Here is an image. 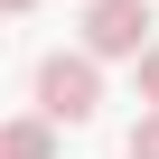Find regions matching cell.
I'll return each instance as SVG.
<instances>
[{
  "instance_id": "6",
  "label": "cell",
  "mask_w": 159,
  "mask_h": 159,
  "mask_svg": "<svg viewBox=\"0 0 159 159\" xmlns=\"http://www.w3.org/2000/svg\"><path fill=\"white\" fill-rule=\"evenodd\" d=\"M19 10H38V0H0V19H19Z\"/></svg>"
},
{
  "instance_id": "2",
  "label": "cell",
  "mask_w": 159,
  "mask_h": 159,
  "mask_svg": "<svg viewBox=\"0 0 159 159\" xmlns=\"http://www.w3.org/2000/svg\"><path fill=\"white\" fill-rule=\"evenodd\" d=\"M84 56H150V0H84Z\"/></svg>"
},
{
  "instance_id": "5",
  "label": "cell",
  "mask_w": 159,
  "mask_h": 159,
  "mask_svg": "<svg viewBox=\"0 0 159 159\" xmlns=\"http://www.w3.org/2000/svg\"><path fill=\"white\" fill-rule=\"evenodd\" d=\"M140 94H150V112H159V47L140 56Z\"/></svg>"
},
{
  "instance_id": "4",
  "label": "cell",
  "mask_w": 159,
  "mask_h": 159,
  "mask_svg": "<svg viewBox=\"0 0 159 159\" xmlns=\"http://www.w3.org/2000/svg\"><path fill=\"white\" fill-rule=\"evenodd\" d=\"M122 159H159V112H140V122H131V140H122Z\"/></svg>"
},
{
  "instance_id": "3",
  "label": "cell",
  "mask_w": 159,
  "mask_h": 159,
  "mask_svg": "<svg viewBox=\"0 0 159 159\" xmlns=\"http://www.w3.org/2000/svg\"><path fill=\"white\" fill-rule=\"evenodd\" d=\"M0 159H56V122H47V112L0 122Z\"/></svg>"
},
{
  "instance_id": "1",
  "label": "cell",
  "mask_w": 159,
  "mask_h": 159,
  "mask_svg": "<svg viewBox=\"0 0 159 159\" xmlns=\"http://www.w3.org/2000/svg\"><path fill=\"white\" fill-rule=\"evenodd\" d=\"M38 112L47 122H94L103 112V56H84V47H56V56H38Z\"/></svg>"
}]
</instances>
